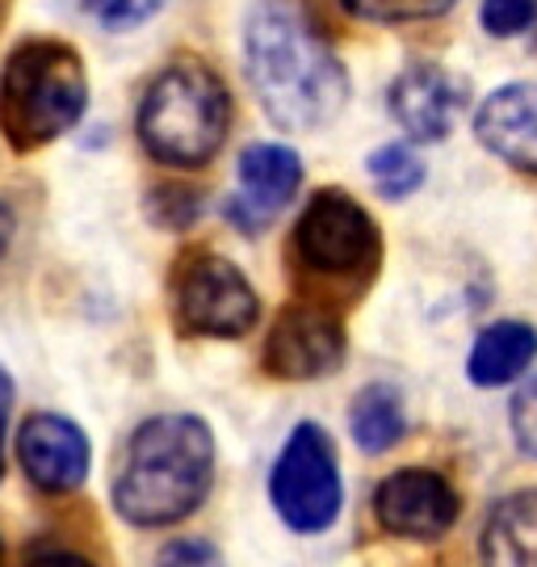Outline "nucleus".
<instances>
[{"instance_id": "obj_27", "label": "nucleus", "mask_w": 537, "mask_h": 567, "mask_svg": "<svg viewBox=\"0 0 537 567\" xmlns=\"http://www.w3.org/2000/svg\"><path fill=\"white\" fill-rule=\"evenodd\" d=\"M80 4H84V9H89V13H105V9H110V4H114V0H80Z\"/></svg>"}, {"instance_id": "obj_23", "label": "nucleus", "mask_w": 537, "mask_h": 567, "mask_svg": "<svg viewBox=\"0 0 537 567\" xmlns=\"http://www.w3.org/2000/svg\"><path fill=\"white\" fill-rule=\"evenodd\" d=\"M168 0H114L105 13H101V25L105 30H135V25H147L164 9Z\"/></svg>"}, {"instance_id": "obj_5", "label": "nucleus", "mask_w": 537, "mask_h": 567, "mask_svg": "<svg viewBox=\"0 0 537 567\" xmlns=\"http://www.w3.org/2000/svg\"><path fill=\"white\" fill-rule=\"evenodd\" d=\"M231 118L236 105L219 72L202 60H177L143 89L135 135L164 168H206L231 135Z\"/></svg>"}, {"instance_id": "obj_9", "label": "nucleus", "mask_w": 537, "mask_h": 567, "mask_svg": "<svg viewBox=\"0 0 537 567\" xmlns=\"http://www.w3.org/2000/svg\"><path fill=\"white\" fill-rule=\"evenodd\" d=\"M462 513V501L454 484L428 471V466H403L386 475L374 492V517L386 534L407 543H437L445 538Z\"/></svg>"}, {"instance_id": "obj_25", "label": "nucleus", "mask_w": 537, "mask_h": 567, "mask_svg": "<svg viewBox=\"0 0 537 567\" xmlns=\"http://www.w3.org/2000/svg\"><path fill=\"white\" fill-rule=\"evenodd\" d=\"M9 408H13V379L0 370V480H4V421H9Z\"/></svg>"}, {"instance_id": "obj_2", "label": "nucleus", "mask_w": 537, "mask_h": 567, "mask_svg": "<svg viewBox=\"0 0 537 567\" xmlns=\"http://www.w3.org/2000/svg\"><path fill=\"white\" fill-rule=\"evenodd\" d=\"M215 484V433L194 412L143 421L114 480V508L140 529L177 526L194 517Z\"/></svg>"}, {"instance_id": "obj_7", "label": "nucleus", "mask_w": 537, "mask_h": 567, "mask_svg": "<svg viewBox=\"0 0 537 567\" xmlns=\"http://www.w3.org/2000/svg\"><path fill=\"white\" fill-rule=\"evenodd\" d=\"M269 501L295 534H323L340 517L344 484L337 442L316 421H302L286 437L278 463L269 471Z\"/></svg>"}, {"instance_id": "obj_1", "label": "nucleus", "mask_w": 537, "mask_h": 567, "mask_svg": "<svg viewBox=\"0 0 537 567\" xmlns=\"http://www.w3.org/2000/svg\"><path fill=\"white\" fill-rule=\"evenodd\" d=\"M244 72L265 118L281 131H319L349 102V72L307 0H257L244 18Z\"/></svg>"}, {"instance_id": "obj_13", "label": "nucleus", "mask_w": 537, "mask_h": 567, "mask_svg": "<svg viewBox=\"0 0 537 567\" xmlns=\"http://www.w3.org/2000/svg\"><path fill=\"white\" fill-rule=\"evenodd\" d=\"M475 135L496 161L537 177V84L520 81L487 93L475 110Z\"/></svg>"}, {"instance_id": "obj_26", "label": "nucleus", "mask_w": 537, "mask_h": 567, "mask_svg": "<svg viewBox=\"0 0 537 567\" xmlns=\"http://www.w3.org/2000/svg\"><path fill=\"white\" fill-rule=\"evenodd\" d=\"M13 236H18V215H13V206L0 198V257L13 248Z\"/></svg>"}, {"instance_id": "obj_24", "label": "nucleus", "mask_w": 537, "mask_h": 567, "mask_svg": "<svg viewBox=\"0 0 537 567\" xmlns=\"http://www.w3.org/2000/svg\"><path fill=\"white\" fill-rule=\"evenodd\" d=\"M25 567H93V559L72 547H39V550H30Z\"/></svg>"}, {"instance_id": "obj_14", "label": "nucleus", "mask_w": 537, "mask_h": 567, "mask_svg": "<svg viewBox=\"0 0 537 567\" xmlns=\"http://www.w3.org/2000/svg\"><path fill=\"white\" fill-rule=\"evenodd\" d=\"M483 567H537V487L504 496L478 538Z\"/></svg>"}, {"instance_id": "obj_18", "label": "nucleus", "mask_w": 537, "mask_h": 567, "mask_svg": "<svg viewBox=\"0 0 537 567\" xmlns=\"http://www.w3.org/2000/svg\"><path fill=\"white\" fill-rule=\"evenodd\" d=\"M147 215L164 231H185V227H194L202 219V194L194 185H180V182L156 185L147 194Z\"/></svg>"}, {"instance_id": "obj_20", "label": "nucleus", "mask_w": 537, "mask_h": 567, "mask_svg": "<svg viewBox=\"0 0 537 567\" xmlns=\"http://www.w3.org/2000/svg\"><path fill=\"white\" fill-rule=\"evenodd\" d=\"M478 21L492 39H517L537 25V0H483Z\"/></svg>"}, {"instance_id": "obj_16", "label": "nucleus", "mask_w": 537, "mask_h": 567, "mask_svg": "<svg viewBox=\"0 0 537 567\" xmlns=\"http://www.w3.org/2000/svg\"><path fill=\"white\" fill-rule=\"evenodd\" d=\"M349 429H353L358 450H365V454H386L391 446H399L407 433L403 391L391 383L361 386L353 408H349Z\"/></svg>"}, {"instance_id": "obj_11", "label": "nucleus", "mask_w": 537, "mask_h": 567, "mask_svg": "<svg viewBox=\"0 0 537 567\" xmlns=\"http://www.w3.org/2000/svg\"><path fill=\"white\" fill-rule=\"evenodd\" d=\"M18 463L39 492L68 496L89 480L93 450L76 421H68L60 412H34L18 429Z\"/></svg>"}, {"instance_id": "obj_15", "label": "nucleus", "mask_w": 537, "mask_h": 567, "mask_svg": "<svg viewBox=\"0 0 537 567\" xmlns=\"http://www.w3.org/2000/svg\"><path fill=\"white\" fill-rule=\"evenodd\" d=\"M537 358V328L525 320H499L487 324L471 344L466 379L475 386H504L517 383Z\"/></svg>"}, {"instance_id": "obj_19", "label": "nucleus", "mask_w": 537, "mask_h": 567, "mask_svg": "<svg viewBox=\"0 0 537 567\" xmlns=\"http://www.w3.org/2000/svg\"><path fill=\"white\" fill-rule=\"evenodd\" d=\"M353 18L374 25H403V21H428L454 9V0H340Z\"/></svg>"}, {"instance_id": "obj_4", "label": "nucleus", "mask_w": 537, "mask_h": 567, "mask_svg": "<svg viewBox=\"0 0 537 567\" xmlns=\"http://www.w3.org/2000/svg\"><path fill=\"white\" fill-rule=\"evenodd\" d=\"M89 110V72L72 42L34 34L0 63V140L13 152H39L63 140Z\"/></svg>"}, {"instance_id": "obj_10", "label": "nucleus", "mask_w": 537, "mask_h": 567, "mask_svg": "<svg viewBox=\"0 0 537 567\" xmlns=\"http://www.w3.org/2000/svg\"><path fill=\"white\" fill-rule=\"evenodd\" d=\"M466 105H471V84L441 63H407L386 89V110L412 143L450 140Z\"/></svg>"}, {"instance_id": "obj_17", "label": "nucleus", "mask_w": 537, "mask_h": 567, "mask_svg": "<svg viewBox=\"0 0 537 567\" xmlns=\"http://www.w3.org/2000/svg\"><path fill=\"white\" fill-rule=\"evenodd\" d=\"M365 173H370V182H374V189H379L382 198H391V203H399V198H412L420 185H424V161H420V152L412 147V143H382L379 152H370V161H365Z\"/></svg>"}, {"instance_id": "obj_3", "label": "nucleus", "mask_w": 537, "mask_h": 567, "mask_svg": "<svg viewBox=\"0 0 537 567\" xmlns=\"http://www.w3.org/2000/svg\"><path fill=\"white\" fill-rule=\"evenodd\" d=\"M290 278L307 303H358L382 265V227L349 189H316L290 231Z\"/></svg>"}, {"instance_id": "obj_28", "label": "nucleus", "mask_w": 537, "mask_h": 567, "mask_svg": "<svg viewBox=\"0 0 537 567\" xmlns=\"http://www.w3.org/2000/svg\"><path fill=\"white\" fill-rule=\"evenodd\" d=\"M0 567H4V538H0Z\"/></svg>"}, {"instance_id": "obj_21", "label": "nucleus", "mask_w": 537, "mask_h": 567, "mask_svg": "<svg viewBox=\"0 0 537 567\" xmlns=\"http://www.w3.org/2000/svg\"><path fill=\"white\" fill-rule=\"evenodd\" d=\"M508 425H513V437H517L520 454L537 458V379L520 386L508 404Z\"/></svg>"}, {"instance_id": "obj_12", "label": "nucleus", "mask_w": 537, "mask_h": 567, "mask_svg": "<svg viewBox=\"0 0 537 567\" xmlns=\"http://www.w3.org/2000/svg\"><path fill=\"white\" fill-rule=\"evenodd\" d=\"M302 185V161L286 143H252L239 156V189L227 198V219L257 236L265 224H273L286 206L295 203Z\"/></svg>"}, {"instance_id": "obj_6", "label": "nucleus", "mask_w": 537, "mask_h": 567, "mask_svg": "<svg viewBox=\"0 0 537 567\" xmlns=\"http://www.w3.org/2000/svg\"><path fill=\"white\" fill-rule=\"evenodd\" d=\"M168 311L180 337L239 341L257 328L260 299L257 286L248 282V274L236 261L194 248L168 278Z\"/></svg>"}, {"instance_id": "obj_22", "label": "nucleus", "mask_w": 537, "mask_h": 567, "mask_svg": "<svg viewBox=\"0 0 537 567\" xmlns=\"http://www.w3.org/2000/svg\"><path fill=\"white\" fill-rule=\"evenodd\" d=\"M156 567H227L215 543L206 538H173L156 555Z\"/></svg>"}, {"instance_id": "obj_8", "label": "nucleus", "mask_w": 537, "mask_h": 567, "mask_svg": "<svg viewBox=\"0 0 537 567\" xmlns=\"http://www.w3.org/2000/svg\"><path fill=\"white\" fill-rule=\"evenodd\" d=\"M344 353H349V337H344L340 311L299 299L281 307L278 320L269 324L260 365L278 383H316L344 365Z\"/></svg>"}]
</instances>
